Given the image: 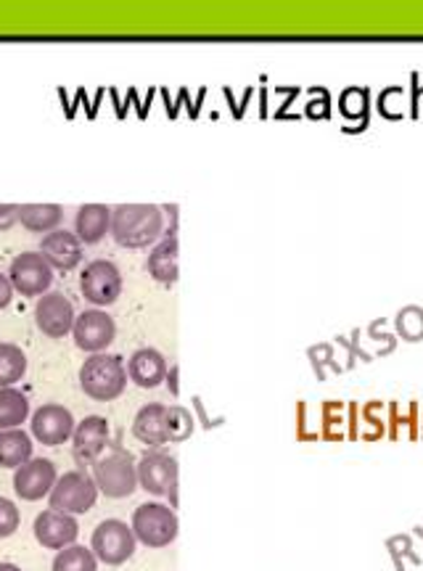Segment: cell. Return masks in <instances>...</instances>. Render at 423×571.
Here are the masks:
<instances>
[{
  "instance_id": "1",
  "label": "cell",
  "mask_w": 423,
  "mask_h": 571,
  "mask_svg": "<svg viewBox=\"0 0 423 571\" xmlns=\"http://www.w3.org/2000/svg\"><path fill=\"white\" fill-rule=\"evenodd\" d=\"M164 214L156 205H119L111 209V236L125 249H143L162 236Z\"/></svg>"
},
{
  "instance_id": "2",
  "label": "cell",
  "mask_w": 423,
  "mask_h": 571,
  "mask_svg": "<svg viewBox=\"0 0 423 571\" xmlns=\"http://www.w3.org/2000/svg\"><path fill=\"white\" fill-rule=\"evenodd\" d=\"M80 386L96 403H111L128 386V368L119 354H91L80 368Z\"/></svg>"
},
{
  "instance_id": "3",
  "label": "cell",
  "mask_w": 423,
  "mask_h": 571,
  "mask_svg": "<svg viewBox=\"0 0 423 571\" xmlns=\"http://www.w3.org/2000/svg\"><path fill=\"white\" fill-rule=\"evenodd\" d=\"M93 479H96L98 492L106 498H130L138 490V463L128 450L122 447H106V455L93 463Z\"/></svg>"
},
{
  "instance_id": "4",
  "label": "cell",
  "mask_w": 423,
  "mask_h": 571,
  "mask_svg": "<svg viewBox=\"0 0 423 571\" xmlns=\"http://www.w3.org/2000/svg\"><path fill=\"white\" fill-rule=\"evenodd\" d=\"M48 498L54 511L69 513V516H80V513H87L96 505L98 485L85 468H74V471L59 476V481H56V487L50 490Z\"/></svg>"
},
{
  "instance_id": "5",
  "label": "cell",
  "mask_w": 423,
  "mask_h": 571,
  "mask_svg": "<svg viewBox=\"0 0 423 571\" xmlns=\"http://www.w3.org/2000/svg\"><path fill=\"white\" fill-rule=\"evenodd\" d=\"M132 532H136L138 543L146 548H167L178 537V516L169 505L162 503H143L132 513Z\"/></svg>"
},
{
  "instance_id": "6",
  "label": "cell",
  "mask_w": 423,
  "mask_h": 571,
  "mask_svg": "<svg viewBox=\"0 0 423 571\" xmlns=\"http://www.w3.org/2000/svg\"><path fill=\"white\" fill-rule=\"evenodd\" d=\"M136 543L138 539L132 526L119 522V518H106L93 532L91 550L106 567H119V563L130 561L132 553H136Z\"/></svg>"
},
{
  "instance_id": "7",
  "label": "cell",
  "mask_w": 423,
  "mask_h": 571,
  "mask_svg": "<svg viewBox=\"0 0 423 571\" xmlns=\"http://www.w3.org/2000/svg\"><path fill=\"white\" fill-rule=\"evenodd\" d=\"M82 296L96 307H109L122 294V272L109 259H96V263L85 265L80 276Z\"/></svg>"
},
{
  "instance_id": "8",
  "label": "cell",
  "mask_w": 423,
  "mask_h": 571,
  "mask_svg": "<svg viewBox=\"0 0 423 571\" xmlns=\"http://www.w3.org/2000/svg\"><path fill=\"white\" fill-rule=\"evenodd\" d=\"M9 278L14 291L22 296H43L48 294L50 283H54V268L40 252H24L11 263Z\"/></svg>"
},
{
  "instance_id": "9",
  "label": "cell",
  "mask_w": 423,
  "mask_h": 571,
  "mask_svg": "<svg viewBox=\"0 0 423 571\" xmlns=\"http://www.w3.org/2000/svg\"><path fill=\"white\" fill-rule=\"evenodd\" d=\"M178 485V461L162 450H151L138 461V487L149 494H169Z\"/></svg>"
},
{
  "instance_id": "10",
  "label": "cell",
  "mask_w": 423,
  "mask_h": 571,
  "mask_svg": "<svg viewBox=\"0 0 423 571\" xmlns=\"http://www.w3.org/2000/svg\"><path fill=\"white\" fill-rule=\"evenodd\" d=\"M74 321H78V315H74L72 302L64 294H59V291H48L35 304L37 328L50 336V339H64L74 328Z\"/></svg>"
},
{
  "instance_id": "11",
  "label": "cell",
  "mask_w": 423,
  "mask_h": 571,
  "mask_svg": "<svg viewBox=\"0 0 423 571\" xmlns=\"http://www.w3.org/2000/svg\"><path fill=\"white\" fill-rule=\"evenodd\" d=\"M74 345H78L82 352L101 354L106 347L115 341L117 326L109 315L101 313V310H85V313L78 315L72 328Z\"/></svg>"
},
{
  "instance_id": "12",
  "label": "cell",
  "mask_w": 423,
  "mask_h": 571,
  "mask_svg": "<svg viewBox=\"0 0 423 571\" xmlns=\"http://www.w3.org/2000/svg\"><path fill=\"white\" fill-rule=\"evenodd\" d=\"M74 427L78 423H74L72 412L64 405L48 403L43 408H37L33 416V436L40 444H46V447H56V444L72 440Z\"/></svg>"
},
{
  "instance_id": "13",
  "label": "cell",
  "mask_w": 423,
  "mask_h": 571,
  "mask_svg": "<svg viewBox=\"0 0 423 571\" xmlns=\"http://www.w3.org/2000/svg\"><path fill=\"white\" fill-rule=\"evenodd\" d=\"M59 481V474H56V466L48 458H33L27 461L24 466L16 468L14 474V492L27 503H35V500H43Z\"/></svg>"
},
{
  "instance_id": "14",
  "label": "cell",
  "mask_w": 423,
  "mask_h": 571,
  "mask_svg": "<svg viewBox=\"0 0 423 571\" xmlns=\"http://www.w3.org/2000/svg\"><path fill=\"white\" fill-rule=\"evenodd\" d=\"M109 447V421L104 416H87L85 421H80L74 427L72 434V453L74 461L82 463H96L101 455Z\"/></svg>"
},
{
  "instance_id": "15",
  "label": "cell",
  "mask_w": 423,
  "mask_h": 571,
  "mask_svg": "<svg viewBox=\"0 0 423 571\" xmlns=\"http://www.w3.org/2000/svg\"><path fill=\"white\" fill-rule=\"evenodd\" d=\"M80 535V526L74 522V516L69 513L54 511H43L40 516L35 518V539L48 550H64L69 545H74V539Z\"/></svg>"
},
{
  "instance_id": "16",
  "label": "cell",
  "mask_w": 423,
  "mask_h": 571,
  "mask_svg": "<svg viewBox=\"0 0 423 571\" xmlns=\"http://www.w3.org/2000/svg\"><path fill=\"white\" fill-rule=\"evenodd\" d=\"M40 254L56 270H74L82 263V241L74 233L54 231L40 241Z\"/></svg>"
},
{
  "instance_id": "17",
  "label": "cell",
  "mask_w": 423,
  "mask_h": 571,
  "mask_svg": "<svg viewBox=\"0 0 423 571\" xmlns=\"http://www.w3.org/2000/svg\"><path fill=\"white\" fill-rule=\"evenodd\" d=\"M132 434L149 447H160L169 442V408L160 403L143 405L132 421Z\"/></svg>"
},
{
  "instance_id": "18",
  "label": "cell",
  "mask_w": 423,
  "mask_h": 571,
  "mask_svg": "<svg viewBox=\"0 0 423 571\" xmlns=\"http://www.w3.org/2000/svg\"><path fill=\"white\" fill-rule=\"evenodd\" d=\"M128 376L130 381H136L141 389H156L164 376H167V360H164V354L154 347L138 349V352H132L128 363Z\"/></svg>"
},
{
  "instance_id": "19",
  "label": "cell",
  "mask_w": 423,
  "mask_h": 571,
  "mask_svg": "<svg viewBox=\"0 0 423 571\" xmlns=\"http://www.w3.org/2000/svg\"><path fill=\"white\" fill-rule=\"evenodd\" d=\"M111 231V209L104 205H82L74 218V236L82 244H98Z\"/></svg>"
},
{
  "instance_id": "20",
  "label": "cell",
  "mask_w": 423,
  "mask_h": 571,
  "mask_svg": "<svg viewBox=\"0 0 423 571\" xmlns=\"http://www.w3.org/2000/svg\"><path fill=\"white\" fill-rule=\"evenodd\" d=\"M146 270L154 281L175 283L178 281V236H164L154 252L149 254Z\"/></svg>"
},
{
  "instance_id": "21",
  "label": "cell",
  "mask_w": 423,
  "mask_h": 571,
  "mask_svg": "<svg viewBox=\"0 0 423 571\" xmlns=\"http://www.w3.org/2000/svg\"><path fill=\"white\" fill-rule=\"evenodd\" d=\"M33 461V436L24 429L0 431V468H19Z\"/></svg>"
},
{
  "instance_id": "22",
  "label": "cell",
  "mask_w": 423,
  "mask_h": 571,
  "mask_svg": "<svg viewBox=\"0 0 423 571\" xmlns=\"http://www.w3.org/2000/svg\"><path fill=\"white\" fill-rule=\"evenodd\" d=\"M64 220V209L59 205H22L19 207V222L33 233H54L59 231Z\"/></svg>"
},
{
  "instance_id": "23",
  "label": "cell",
  "mask_w": 423,
  "mask_h": 571,
  "mask_svg": "<svg viewBox=\"0 0 423 571\" xmlns=\"http://www.w3.org/2000/svg\"><path fill=\"white\" fill-rule=\"evenodd\" d=\"M30 418V403L22 392L14 386L0 389V431L22 429V423Z\"/></svg>"
},
{
  "instance_id": "24",
  "label": "cell",
  "mask_w": 423,
  "mask_h": 571,
  "mask_svg": "<svg viewBox=\"0 0 423 571\" xmlns=\"http://www.w3.org/2000/svg\"><path fill=\"white\" fill-rule=\"evenodd\" d=\"M24 373H27V354L22 352V347L3 341L0 345V389L14 386L16 381L24 378Z\"/></svg>"
},
{
  "instance_id": "25",
  "label": "cell",
  "mask_w": 423,
  "mask_h": 571,
  "mask_svg": "<svg viewBox=\"0 0 423 571\" xmlns=\"http://www.w3.org/2000/svg\"><path fill=\"white\" fill-rule=\"evenodd\" d=\"M54 571H98V558L91 548L69 545L54 558Z\"/></svg>"
},
{
  "instance_id": "26",
  "label": "cell",
  "mask_w": 423,
  "mask_h": 571,
  "mask_svg": "<svg viewBox=\"0 0 423 571\" xmlns=\"http://www.w3.org/2000/svg\"><path fill=\"white\" fill-rule=\"evenodd\" d=\"M193 431L191 412L183 408H169V442H183L188 440Z\"/></svg>"
},
{
  "instance_id": "27",
  "label": "cell",
  "mask_w": 423,
  "mask_h": 571,
  "mask_svg": "<svg viewBox=\"0 0 423 571\" xmlns=\"http://www.w3.org/2000/svg\"><path fill=\"white\" fill-rule=\"evenodd\" d=\"M22 516H19V508L11 503L9 498H0V539L16 535Z\"/></svg>"
},
{
  "instance_id": "28",
  "label": "cell",
  "mask_w": 423,
  "mask_h": 571,
  "mask_svg": "<svg viewBox=\"0 0 423 571\" xmlns=\"http://www.w3.org/2000/svg\"><path fill=\"white\" fill-rule=\"evenodd\" d=\"M14 222H19V207L16 205H0V231H9Z\"/></svg>"
},
{
  "instance_id": "29",
  "label": "cell",
  "mask_w": 423,
  "mask_h": 571,
  "mask_svg": "<svg viewBox=\"0 0 423 571\" xmlns=\"http://www.w3.org/2000/svg\"><path fill=\"white\" fill-rule=\"evenodd\" d=\"M11 300H14V286H11V278L0 276V310L9 307Z\"/></svg>"
},
{
  "instance_id": "30",
  "label": "cell",
  "mask_w": 423,
  "mask_h": 571,
  "mask_svg": "<svg viewBox=\"0 0 423 571\" xmlns=\"http://www.w3.org/2000/svg\"><path fill=\"white\" fill-rule=\"evenodd\" d=\"M0 571H22L16 563H0Z\"/></svg>"
}]
</instances>
